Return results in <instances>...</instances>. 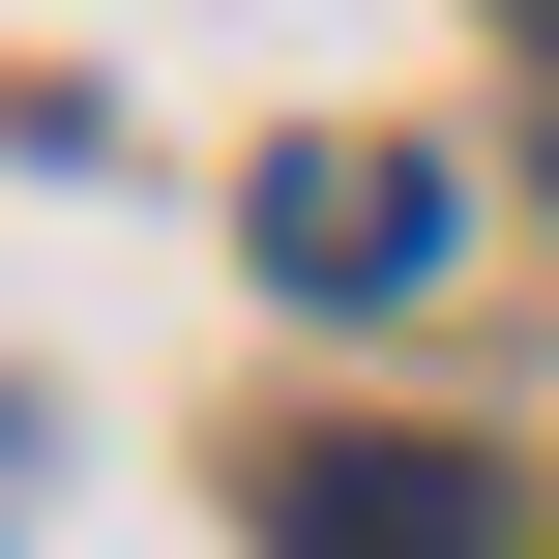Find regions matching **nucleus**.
<instances>
[{
    "label": "nucleus",
    "mask_w": 559,
    "mask_h": 559,
    "mask_svg": "<svg viewBox=\"0 0 559 559\" xmlns=\"http://www.w3.org/2000/svg\"><path fill=\"white\" fill-rule=\"evenodd\" d=\"M265 559H501V472L472 442H295L265 472Z\"/></svg>",
    "instance_id": "f257e3e1"
},
{
    "label": "nucleus",
    "mask_w": 559,
    "mask_h": 559,
    "mask_svg": "<svg viewBox=\"0 0 559 559\" xmlns=\"http://www.w3.org/2000/svg\"><path fill=\"white\" fill-rule=\"evenodd\" d=\"M442 265V147H265V295H413Z\"/></svg>",
    "instance_id": "f03ea898"
},
{
    "label": "nucleus",
    "mask_w": 559,
    "mask_h": 559,
    "mask_svg": "<svg viewBox=\"0 0 559 559\" xmlns=\"http://www.w3.org/2000/svg\"><path fill=\"white\" fill-rule=\"evenodd\" d=\"M531 147H559V88H531Z\"/></svg>",
    "instance_id": "7ed1b4c3"
},
{
    "label": "nucleus",
    "mask_w": 559,
    "mask_h": 559,
    "mask_svg": "<svg viewBox=\"0 0 559 559\" xmlns=\"http://www.w3.org/2000/svg\"><path fill=\"white\" fill-rule=\"evenodd\" d=\"M531 29H559V0H531Z\"/></svg>",
    "instance_id": "20e7f679"
}]
</instances>
